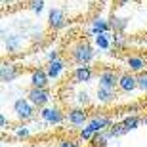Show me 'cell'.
Listing matches in <instances>:
<instances>
[{"label":"cell","mask_w":147,"mask_h":147,"mask_svg":"<svg viewBox=\"0 0 147 147\" xmlns=\"http://www.w3.org/2000/svg\"><path fill=\"white\" fill-rule=\"evenodd\" d=\"M69 54H71V59L76 65H88V63L94 61L96 52H94V46L88 42L86 38H78L75 44H71Z\"/></svg>","instance_id":"1"},{"label":"cell","mask_w":147,"mask_h":147,"mask_svg":"<svg viewBox=\"0 0 147 147\" xmlns=\"http://www.w3.org/2000/svg\"><path fill=\"white\" fill-rule=\"evenodd\" d=\"M13 115H16V119L19 122H29V120H33L36 117V107L31 103V99L29 98H19L13 101Z\"/></svg>","instance_id":"2"},{"label":"cell","mask_w":147,"mask_h":147,"mask_svg":"<svg viewBox=\"0 0 147 147\" xmlns=\"http://www.w3.org/2000/svg\"><path fill=\"white\" fill-rule=\"evenodd\" d=\"M38 113H40V119L44 124L50 126H59L63 120H67V113H63L61 107H57V105H46L42 109H38Z\"/></svg>","instance_id":"3"},{"label":"cell","mask_w":147,"mask_h":147,"mask_svg":"<svg viewBox=\"0 0 147 147\" xmlns=\"http://www.w3.org/2000/svg\"><path fill=\"white\" fill-rule=\"evenodd\" d=\"M27 98L31 99V103H33L36 109H42V107L50 105V101H52V94H50L48 88H34V86H31V90L27 92Z\"/></svg>","instance_id":"4"},{"label":"cell","mask_w":147,"mask_h":147,"mask_svg":"<svg viewBox=\"0 0 147 147\" xmlns=\"http://www.w3.org/2000/svg\"><path fill=\"white\" fill-rule=\"evenodd\" d=\"M23 44H25V38L23 34H8L6 29H2V46L8 54H17L23 50Z\"/></svg>","instance_id":"5"},{"label":"cell","mask_w":147,"mask_h":147,"mask_svg":"<svg viewBox=\"0 0 147 147\" xmlns=\"http://www.w3.org/2000/svg\"><path fill=\"white\" fill-rule=\"evenodd\" d=\"M88 120H90V115L84 107H73V109L67 111V122L75 128H82V126L88 124Z\"/></svg>","instance_id":"6"},{"label":"cell","mask_w":147,"mask_h":147,"mask_svg":"<svg viewBox=\"0 0 147 147\" xmlns=\"http://www.w3.org/2000/svg\"><path fill=\"white\" fill-rule=\"evenodd\" d=\"M119 78L120 75L113 69H103V71L98 73V82L99 86L103 88H113V90H119Z\"/></svg>","instance_id":"7"},{"label":"cell","mask_w":147,"mask_h":147,"mask_svg":"<svg viewBox=\"0 0 147 147\" xmlns=\"http://www.w3.org/2000/svg\"><path fill=\"white\" fill-rule=\"evenodd\" d=\"M67 25V16L61 8H52L48 11V27L52 31H61Z\"/></svg>","instance_id":"8"},{"label":"cell","mask_w":147,"mask_h":147,"mask_svg":"<svg viewBox=\"0 0 147 147\" xmlns=\"http://www.w3.org/2000/svg\"><path fill=\"white\" fill-rule=\"evenodd\" d=\"M111 124H113V119L107 117V115H103V113H94L92 117H90V120H88V126H90L96 134L105 130V128H111Z\"/></svg>","instance_id":"9"},{"label":"cell","mask_w":147,"mask_h":147,"mask_svg":"<svg viewBox=\"0 0 147 147\" xmlns=\"http://www.w3.org/2000/svg\"><path fill=\"white\" fill-rule=\"evenodd\" d=\"M94 75H96V71H94V67L88 63V65H78L73 71V82L75 84H84V82H90L94 78Z\"/></svg>","instance_id":"10"},{"label":"cell","mask_w":147,"mask_h":147,"mask_svg":"<svg viewBox=\"0 0 147 147\" xmlns=\"http://www.w3.org/2000/svg\"><path fill=\"white\" fill-rule=\"evenodd\" d=\"M119 90L124 94H130L134 90H138V75L136 73H122L119 78Z\"/></svg>","instance_id":"11"},{"label":"cell","mask_w":147,"mask_h":147,"mask_svg":"<svg viewBox=\"0 0 147 147\" xmlns=\"http://www.w3.org/2000/svg\"><path fill=\"white\" fill-rule=\"evenodd\" d=\"M46 73L50 75V78L52 80H57L63 73H65V69H67V61L65 59H54V61H46Z\"/></svg>","instance_id":"12"},{"label":"cell","mask_w":147,"mask_h":147,"mask_svg":"<svg viewBox=\"0 0 147 147\" xmlns=\"http://www.w3.org/2000/svg\"><path fill=\"white\" fill-rule=\"evenodd\" d=\"M50 75L46 73V69H33L31 71V78H29V82H31V86H34V88H48V84H50Z\"/></svg>","instance_id":"13"},{"label":"cell","mask_w":147,"mask_h":147,"mask_svg":"<svg viewBox=\"0 0 147 147\" xmlns=\"http://www.w3.org/2000/svg\"><path fill=\"white\" fill-rule=\"evenodd\" d=\"M19 75V69L16 67V63L11 61H2V67H0V80L8 84V82H13Z\"/></svg>","instance_id":"14"},{"label":"cell","mask_w":147,"mask_h":147,"mask_svg":"<svg viewBox=\"0 0 147 147\" xmlns=\"http://www.w3.org/2000/svg\"><path fill=\"white\" fill-rule=\"evenodd\" d=\"M96 99H98L101 105H109L117 99V90L113 88H103V86H98V92H96Z\"/></svg>","instance_id":"15"},{"label":"cell","mask_w":147,"mask_h":147,"mask_svg":"<svg viewBox=\"0 0 147 147\" xmlns=\"http://www.w3.org/2000/svg\"><path fill=\"white\" fill-rule=\"evenodd\" d=\"M126 65H128V69H130L132 73H142L145 71V59H143L142 55H128V59H126Z\"/></svg>","instance_id":"16"},{"label":"cell","mask_w":147,"mask_h":147,"mask_svg":"<svg viewBox=\"0 0 147 147\" xmlns=\"http://www.w3.org/2000/svg\"><path fill=\"white\" fill-rule=\"evenodd\" d=\"M90 31H92L94 34L109 33V31H111V21H107V19H103V17H98V19H94V21H92Z\"/></svg>","instance_id":"17"},{"label":"cell","mask_w":147,"mask_h":147,"mask_svg":"<svg viewBox=\"0 0 147 147\" xmlns=\"http://www.w3.org/2000/svg\"><path fill=\"white\" fill-rule=\"evenodd\" d=\"M111 140H113V132H111V128H105V130H101V132L96 134V138H94L92 143L98 145V147H107Z\"/></svg>","instance_id":"18"},{"label":"cell","mask_w":147,"mask_h":147,"mask_svg":"<svg viewBox=\"0 0 147 147\" xmlns=\"http://www.w3.org/2000/svg\"><path fill=\"white\" fill-rule=\"evenodd\" d=\"M94 40H96V46H98L99 50H109L111 46H113V36H111L109 33H99L94 36Z\"/></svg>","instance_id":"19"},{"label":"cell","mask_w":147,"mask_h":147,"mask_svg":"<svg viewBox=\"0 0 147 147\" xmlns=\"http://www.w3.org/2000/svg\"><path fill=\"white\" fill-rule=\"evenodd\" d=\"M122 122H124V126L128 128V132L136 130V128H138L140 124H143L142 117H140V115H136V113H130V115H126L124 119H122Z\"/></svg>","instance_id":"20"},{"label":"cell","mask_w":147,"mask_h":147,"mask_svg":"<svg viewBox=\"0 0 147 147\" xmlns=\"http://www.w3.org/2000/svg\"><path fill=\"white\" fill-rule=\"evenodd\" d=\"M111 21V29H113L115 33H124L126 27H128V19L126 17H120V16H113L109 19Z\"/></svg>","instance_id":"21"},{"label":"cell","mask_w":147,"mask_h":147,"mask_svg":"<svg viewBox=\"0 0 147 147\" xmlns=\"http://www.w3.org/2000/svg\"><path fill=\"white\" fill-rule=\"evenodd\" d=\"M94 138H96V132L90 128V126H82L80 128V132H78V140L80 142H84V143H92L94 142Z\"/></svg>","instance_id":"22"},{"label":"cell","mask_w":147,"mask_h":147,"mask_svg":"<svg viewBox=\"0 0 147 147\" xmlns=\"http://www.w3.org/2000/svg\"><path fill=\"white\" fill-rule=\"evenodd\" d=\"M29 136H31V128L25 126V122H21L17 128H13V138L16 140H27Z\"/></svg>","instance_id":"23"},{"label":"cell","mask_w":147,"mask_h":147,"mask_svg":"<svg viewBox=\"0 0 147 147\" xmlns=\"http://www.w3.org/2000/svg\"><path fill=\"white\" fill-rule=\"evenodd\" d=\"M111 132H113V138H122L128 134V128L124 126V122L120 120V122H113L111 124Z\"/></svg>","instance_id":"24"},{"label":"cell","mask_w":147,"mask_h":147,"mask_svg":"<svg viewBox=\"0 0 147 147\" xmlns=\"http://www.w3.org/2000/svg\"><path fill=\"white\" fill-rule=\"evenodd\" d=\"M138 90L147 94V71L138 73Z\"/></svg>","instance_id":"25"},{"label":"cell","mask_w":147,"mask_h":147,"mask_svg":"<svg viewBox=\"0 0 147 147\" xmlns=\"http://www.w3.org/2000/svg\"><path fill=\"white\" fill-rule=\"evenodd\" d=\"M57 147H80V140H73V138H63L57 142Z\"/></svg>","instance_id":"26"},{"label":"cell","mask_w":147,"mask_h":147,"mask_svg":"<svg viewBox=\"0 0 147 147\" xmlns=\"http://www.w3.org/2000/svg\"><path fill=\"white\" fill-rule=\"evenodd\" d=\"M76 101H78L80 107H86V105L90 103V94H88L86 90H80V92L76 94Z\"/></svg>","instance_id":"27"},{"label":"cell","mask_w":147,"mask_h":147,"mask_svg":"<svg viewBox=\"0 0 147 147\" xmlns=\"http://www.w3.org/2000/svg\"><path fill=\"white\" fill-rule=\"evenodd\" d=\"M113 46L117 50H120V48H124V46H126V38L122 36V33H115L113 34Z\"/></svg>","instance_id":"28"},{"label":"cell","mask_w":147,"mask_h":147,"mask_svg":"<svg viewBox=\"0 0 147 147\" xmlns=\"http://www.w3.org/2000/svg\"><path fill=\"white\" fill-rule=\"evenodd\" d=\"M29 10L33 13H40L44 10V0H31L29 2Z\"/></svg>","instance_id":"29"},{"label":"cell","mask_w":147,"mask_h":147,"mask_svg":"<svg viewBox=\"0 0 147 147\" xmlns=\"http://www.w3.org/2000/svg\"><path fill=\"white\" fill-rule=\"evenodd\" d=\"M31 38H33V42H42V40H44V31H42V29L33 27V31H31Z\"/></svg>","instance_id":"30"},{"label":"cell","mask_w":147,"mask_h":147,"mask_svg":"<svg viewBox=\"0 0 147 147\" xmlns=\"http://www.w3.org/2000/svg\"><path fill=\"white\" fill-rule=\"evenodd\" d=\"M8 124H10V120L6 119V115L2 113V115H0V128H2V130H6V128H8Z\"/></svg>","instance_id":"31"},{"label":"cell","mask_w":147,"mask_h":147,"mask_svg":"<svg viewBox=\"0 0 147 147\" xmlns=\"http://www.w3.org/2000/svg\"><path fill=\"white\" fill-rule=\"evenodd\" d=\"M61 55H59V52H57V50H52V52H50L48 54V61H54V59H59Z\"/></svg>","instance_id":"32"},{"label":"cell","mask_w":147,"mask_h":147,"mask_svg":"<svg viewBox=\"0 0 147 147\" xmlns=\"http://www.w3.org/2000/svg\"><path fill=\"white\" fill-rule=\"evenodd\" d=\"M119 4H128V2H134V0H117Z\"/></svg>","instance_id":"33"},{"label":"cell","mask_w":147,"mask_h":147,"mask_svg":"<svg viewBox=\"0 0 147 147\" xmlns=\"http://www.w3.org/2000/svg\"><path fill=\"white\" fill-rule=\"evenodd\" d=\"M13 0H2V6H6V4H11Z\"/></svg>","instance_id":"34"},{"label":"cell","mask_w":147,"mask_h":147,"mask_svg":"<svg viewBox=\"0 0 147 147\" xmlns=\"http://www.w3.org/2000/svg\"><path fill=\"white\" fill-rule=\"evenodd\" d=\"M142 120H143V124H147V113H145V115L142 117Z\"/></svg>","instance_id":"35"},{"label":"cell","mask_w":147,"mask_h":147,"mask_svg":"<svg viewBox=\"0 0 147 147\" xmlns=\"http://www.w3.org/2000/svg\"><path fill=\"white\" fill-rule=\"evenodd\" d=\"M86 147H98V145H94V143H90V145H86Z\"/></svg>","instance_id":"36"},{"label":"cell","mask_w":147,"mask_h":147,"mask_svg":"<svg viewBox=\"0 0 147 147\" xmlns=\"http://www.w3.org/2000/svg\"><path fill=\"white\" fill-rule=\"evenodd\" d=\"M23 147H34V145H23Z\"/></svg>","instance_id":"37"},{"label":"cell","mask_w":147,"mask_h":147,"mask_svg":"<svg viewBox=\"0 0 147 147\" xmlns=\"http://www.w3.org/2000/svg\"><path fill=\"white\" fill-rule=\"evenodd\" d=\"M2 147H6V145H2Z\"/></svg>","instance_id":"38"},{"label":"cell","mask_w":147,"mask_h":147,"mask_svg":"<svg viewBox=\"0 0 147 147\" xmlns=\"http://www.w3.org/2000/svg\"><path fill=\"white\" fill-rule=\"evenodd\" d=\"M55 147H57V145H55Z\"/></svg>","instance_id":"39"}]
</instances>
